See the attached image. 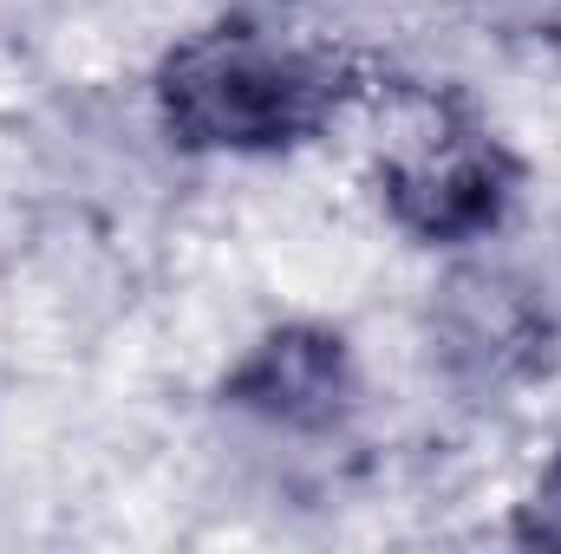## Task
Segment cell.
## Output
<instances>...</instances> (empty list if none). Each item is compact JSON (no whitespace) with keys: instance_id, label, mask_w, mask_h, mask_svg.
Returning <instances> with one entry per match:
<instances>
[{"instance_id":"obj_3","label":"cell","mask_w":561,"mask_h":554,"mask_svg":"<svg viewBox=\"0 0 561 554\" xmlns=\"http://www.w3.org/2000/svg\"><path fill=\"white\" fill-rule=\"evenodd\" d=\"M229 399L255 405V412L280 417V424H327L346 399V353L333 333L294 326L275 333L229 385Z\"/></svg>"},{"instance_id":"obj_1","label":"cell","mask_w":561,"mask_h":554,"mask_svg":"<svg viewBox=\"0 0 561 554\" xmlns=\"http://www.w3.org/2000/svg\"><path fill=\"white\" fill-rule=\"evenodd\" d=\"M163 125L190 150H275L327 125L340 85L313 53L275 46L249 26H216L163 59Z\"/></svg>"},{"instance_id":"obj_2","label":"cell","mask_w":561,"mask_h":554,"mask_svg":"<svg viewBox=\"0 0 561 554\" xmlns=\"http://www.w3.org/2000/svg\"><path fill=\"white\" fill-rule=\"evenodd\" d=\"M516 163L483 131H437L412 157L386 163V203L424 242H470L510 203Z\"/></svg>"},{"instance_id":"obj_4","label":"cell","mask_w":561,"mask_h":554,"mask_svg":"<svg viewBox=\"0 0 561 554\" xmlns=\"http://www.w3.org/2000/svg\"><path fill=\"white\" fill-rule=\"evenodd\" d=\"M542 516H536V535L542 542H561V457H556V476L542 483V503H536Z\"/></svg>"}]
</instances>
